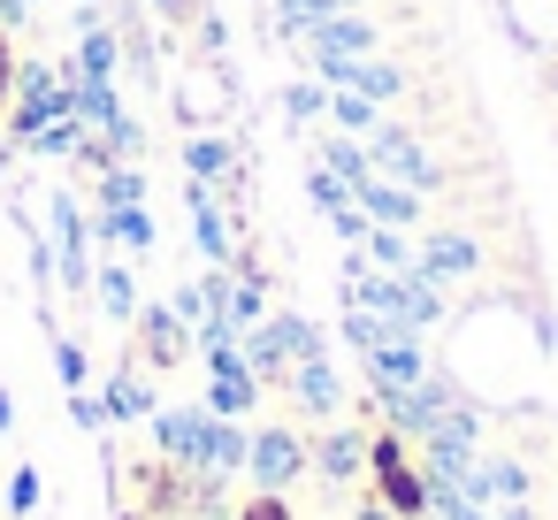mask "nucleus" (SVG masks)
<instances>
[{
	"mask_svg": "<svg viewBox=\"0 0 558 520\" xmlns=\"http://www.w3.org/2000/svg\"><path fill=\"white\" fill-rule=\"evenodd\" d=\"M352 192H360V207H367V215H383V222H405V215H413V199H405V192H390V184H375V169H367Z\"/></svg>",
	"mask_w": 558,
	"mask_h": 520,
	"instance_id": "obj_1",
	"label": "nucleus"
},
{
	"mask_svg": "<svg viewBox=\"0 0 558 520\" xmlns=\"http://www.w3.org/2000/svg\"><path fill=\"white\" fill-rule=\"evenodd\" d=\"M184 161H192V177H199V184H230V154H222L215 138H199Z\"/></svg>",
	"mask_w": 558,
	"mask_h": 520,
	"instance_id": "obj_2",
	"label": "nucleus"
},
{
	"mask_svg": "<svg viewBox=\"0 0 558 520\" xmlns=\"http://www.w3.org/2000/svg\"><path fill=\"white\" fill-rule=\"evenodd\" d=\"M436 261H444V268H466V261H474V245L444 230V238H428V268H436Z\"/></svg>",
	"mask_w": 558,
	"mask_h": 520,
	"instance_id": "obj_3",
	"label": "nucleus"
},
{
	"mask_svg": "<svg viewBox=\"0 0 558 520\" xmlns=\"http://www.w3.org/2000/svg\"><path fill=\"white\" fill-rule=\"evenodd\" d=\"M283 108H291V116H299V123H306V116H322V108H329V100H322V93H306V85H291V93H283Z\"/></svg>",
	"mask_w": 558,
	"mask_h": 520,
	"instance_id": "obj_4",
	"label": "nucleus"
}]
</instances>
